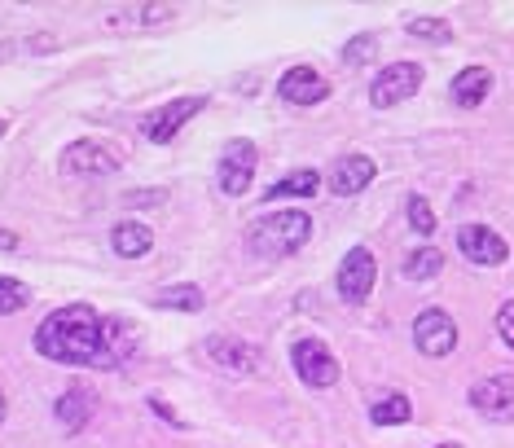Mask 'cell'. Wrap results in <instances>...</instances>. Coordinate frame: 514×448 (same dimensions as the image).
Returning <instances> with one entry per match:
<instances>
[{
  "label": "cell",
  "mask_w": 514,
  "mask_h": 448,
  "mask_svg": "<svg viewBox=\"0 0 514 448\" xmlns=\"http://www.w3.org/2000/svg\"><path fill=\"white\" fill-rule=\"evenodd\" d=\"M317 189H321V176L312 172V167H295V172L282 176L277 185H268L264 198H268V203H277V198H312Z\"/></svg>",
  "instance_id": "cell-17"
},
{
  "label": "cell",
  "mask_w": 514,
  "mask_h": 448,
  "mask_svg": "<svg viewBox=\"0 0 514 448\" xmlns=\"http://www.w3.org/2000/svg\"><path fill=\"white\" fill-rule=\"evenodd\" d=\"M312 238V216L308 211H273V216L255 220L247 242L255 255L264 260H286V255L304 251V242Z\"/></svg>",
  "instance_id": "cell-2"
},
{
  "label": "cell",
  "mask_w": 514,
  "mask_h": 448,
  "mask_svg": "<svg viewBox=\"0 0 514 448\" xmlns=\"http://www.w3.org/2000/svg\"><path fill=\"white\" fill-rule=\"evenodd\" d=\"M440 448H462V444H440Z\"/></svg>",
  "instance_id": "cell-33"
},
{
  "label": "cell",
  "mask_w": 514,
  "mask_h": 448,
  "mask_svg": "<svg viewBox=\"0 0 514 448\" xmlns=\"http://www.w3.org/2000/svg\"><path fill=\"white\" fill-rule=\"evenodd\" d=\"M277 97L290 106H317L330 97V80L312 66H290V71L277 80Z\"/></svg>",
  "instance_id": "cell-11"
},
{
  "label": "cell",
  "mask_w": 514,
  "mask_h": 448,
  "mask_svg": "<svg viewBox=\"0 0 514 448\" xmlns=\"http://www.w3.org/2000/svg\"><path fill=\"white\" fill-rule=\"evenodd\" d=\"M141 343V330L119 317H102L88 304H66L40 321L36 352L58 365H84V369H119L132 361Z\"/></svg>",
  "instance_id": "cell-1"
},
{
  "label": "cell",
  "mask_w": 514,
  "mask_h": 448,
  "mask_svg": "<svg viewBox=\"0 0 514 448\" xmlns=\"http://www.w3.org/2000/svg\"><path fill=\"white\" fill-rule=\"evenodd\" d=\"M154 308H172V312H203L207 308V295L198 290L194 282H181V286H167L154 295Z\"/></svg>",
  "instance_id": "cell-18"
},
{
  "label": "cell",
  "mask_w": 514,
  "mask_h": 448,
  "mask_svg": "<svg viewBox=\"0 0 514 448\" xmlns=\"http://www.w3.org/2000/svg\"><path fill=\"white\" fill-rule=\"evenodd\" d=\"M110 246H115V255H124V260H141V255L154 251V233L137 220H124L110 229Z\"/></svg>",
  "instance_id": "cell-15"
},
{
  "label": "cell",
  "mask_w": 514,
  "mask_h": 448,
  "mask_svg": "<svg viewBox=\"0 0 514 448\" xmlns=\"http://www.w3.org/2000/svg\"><path fill=\"white\" fill-rule=\"evenodd\" d=\"M457 251L479 268H497V264H506L510 246L497 229H488V224H462V229H457Z\"/></svg>",
  "instance_id": "cell-8"
},
{
  "label": "cell",
  "mask_w": 514,
  "mask_h": 448,
  "mask_svg": "<svg viewBox=\"0 0 514 448\" xmlns=\"http://www.w3.org/2000/svg\"><path fill=\"white\" fill-rule=\"evenodd\" d=\"M31 304V286L18 282V277H0V317H14Z\"/></svg>",
  "instance_id": "cell-22"
},
{
  "label": "cell",
  "mask_w": 514,
  "mask_h": 448,
  "mask_svg": "<svg viewBox=\"0 0 514 448\" xmlns=\"http://www.w3.org/2000/svg\"><path fill=\"white\" fill-rule=\"evenodd\" d=\"M203 347H207L211 361L233 369V374H255V369H260V352H255L247 339H233V334H211Z\"/></svg>",
  "instance_id": "cell-14"
},
{
  "label": "cell",
  "mask_w": 514,
  "mask_h": 448,
  "mask_svg": "<svg viewBox=\"0 0 514 448\" xmlns=\"http://www.w3.org/2000/svg\"><path fill=\"white\" fill-rule=\"evenodd\" d=\"M471 405L493 422H514V374H493L471 387Z\"/></svg>",
  "instance_id": "cell-12"
},
{
  "label": "cell",
  "mask_w": 514,
  "mask_h": 448,
  "mask_svg": "<svg viewBox=\"0 0 514 448\" xmlns=\"http://www.w3.org/2000/svg\"><path fill=\"white\" fill-rule=\"evenodd\" d=\"M370 418L378 422V427H405V422L413 418V405H409V396H387L370 409Z\"/></svg>",
  "instance_id": "cell-21"
},
{
  "label": "cell",
  "mask_w": 514,
  "mask_h": 448,
  "mask_svg": "<svg viewBox=\"0 0 514 448\" xmlns=\"http://www.w3.org/2000/svg\"><path fill=\"white\" fill-rule=\"evenodd\" d=\"M440 268H444V255L435 246H418L405 260V277L409 282H431V277H440Z\"/></svg>",
  "instance_id": "cell-20"
},
{
  "label": "cell",
  "mask_w": 514,
  "mask_h": 448,
  "mask_svg": "<svg viewBox=\"0 0 514 448\" xmlns=\"http://www.w3.org/2000/svg\"><path fill=\"white\" fill-rule=\"evenodd\" d=\"M374 49H378V36H356V40H348V49H343V62L348 66H361V62H370L374 58Z\"/></svg>",
  "instance_id": "cell-25"
},
{
  "label": "cell",
  "mask_w": 514,
  "mask_h": 448,
  "mask_svg": "<svg viewBox=\"0 0 514 448\" xmlns=\"http://www.w3.org/2000/svg\"><path fill=\"white\" fill-rule=\"evenodd\" d=\"M413 343L422 356H449L457 347V321L444 308H427L413 321Z\"/></svg>",
  "instance_id": "cell-9"
},
{
  "label": "cell",
  "mask_w": 514,
  "mask_h": 448,
  "mask_svg": "<svg viewBox=\"0 0 514 448\" xmlns=\"http://www.w3.org/2000/svg\"><path fill=\"white\" fill-rule=\"evenodd\" d=\"M150 405H154V413H163V422H172V427H185V422H181V418H176V413H172V409H167V405H163V400H150Z\"/></svg>",
  "instance_id": "cell-29"
},
{
  "label": "cell",
  "mask_w": 514,
  "mask_h": 448,
  "mask_svg": "<svg viewBox=\"0 0 514 448\" xmlns=\"http://www.w3.org/2000/svg\"><path fill=\"white\" fill-rule=\"evenodd\" d=\"M497 334H501V343L514 352V299L510 304H501V312H497Z\"/></svg>",
  "instance_id": "cell-26"
},
{
  "label": "cell",
  "mask_w": 514,
  "mask_h": 448,
  "mask_svg": "<svg viewBox=\"0 0 514 448\" xmlns=\"http://www.w3.org/2000/svg\"><path fill=\"white\" fill-rule=\"evenodd\" d=\"M0 251H18V233L14 229H0Z\"/></svg>",
  "instance_id": "cell-30"
},
{
  "label": "cell",
  "mask_w": 514,
  "mask_h": 448,
  "mask_svg": "<svg viewBox=\"0 0 514 448\" xmlns=\"http://www.w3.org/2000/svg\"><path fill=\"white\" fill-rule=\"evenodd\" d=\"M0 422H5V391H0Z\"/></svg>",
  "instance_id": "cell-31"
},
{
  "label": "cell",
  "mask_w": 514,
  "mask_h": 448,
  "mask_svg": "<svg viewBox=\"0 0 514 448\" xmlns=\"http://www.w3.org/2000/svg\"><path fill=\"white\" fill-rule=\"evenodd\" d=\"M409 224H413V233H418V238H431L435 233V211H431V203L422 194H409Z\"/></svg>",
  "instance_id": "cell-23"
},
{
  "label": "cell",
  "mask_w": 514,
  "mask_h": 448,
  "mask_svg": "<svg viewBox=\"0 0 514 448\" xmlns=\"http://www.w3.org/2000/svg\"><path fill=\"white\" fill-rule=\"evenodd\" d=\"M290 361H295V374L304 378L308 387L326 391L339 383V361L330 356V347L321 339H299L295 347H290Z\"/></svg>",
  "instance_id": "cell-5"
},
{
  "label": "cell",
  "mask_w": 514,
  "mask_h": 448,
  "mask_svg": "<svg viewBox=\"0 0 514 448\" xmlns=\"http://www.w3.org/2000/svg\"><path fill=\"white\" fill-rule=\"evenodd\" d=\"M255 167H260V150H255V141L238 137V141H229L225 150H220L216 181H220V189H225V194L242 198V194L251 189V181H255Z\"/></svg>",
  "instance_id": "cell-3"
},
{
  "label": "cell",
  "mask_w": 514,
  "mask_h": 448,
  "mask_svg": "<svg viewBox=\"0 0 514 448\" xmlns=\"http://www.w3.org/2000/svg\"><path fill=\"white\" fill-rule=\"evenodd\" d=\"M5 128H9V123H5V119H0V137H5Z\"/></svg>",
  "instance_id": "cell-32"
},
{
  "label": "cell",
  "mask_w": 514,
  "mask_h": 448,
  "mask_svg": "<svg viewBox=\"0 0 514 448\" xmlns=\"http://www.w3.org/2000/svg\"><path fill=\"white\" fill-rule=\"evenodd\" d=\"M124 203H132V207H150V203H167V194H163V189H132Z\"/></svg>",
  "instance_id": "cell-27"
},
{
  "label": "cell",
  "mask_w": 514,
  "mask_h": 448,
  "mask_svg": "<svg viewBox=\"0 0 514 448\" xmlns=\"http://www.w3.org/2000/svg\"><path fill=\"white\" fill-rule=\"evenodd\" d=\"M141 14H145V22H167V18H176V9L172 5H145Z\"/></svg>",
  "instance_id": "cell-28"
},
{
  "label": "cell",
  "mask_w": 514,
  "mask_h": 448,
  "mask_svg": "<svg viewBox=\"0 0 514 448\" xmlns=\"http://www.w3.org/2000/svg\"><path fill=\"white\" fill-rule=\"evenodd\" d=\"M409 36L431 40V44H449L453 40V27H449V22H440V18H413L409 22Z\"/></svg>",
  "instance_id": "cell-24"
},
{
  "label": "cell",
  "mask_w": 514,
  "mask_h": 448,
  "mask_svg": "<svg viewBox=\"0 0 514 448\" xmlns=\"http://www.w3.org/2000/svg\"><path fill=\"white\" fill-rule=\"evenodd\" d=\"M207 110V97H176V102H167V106H159V110H150V115L141 119V132L150 137L154 145H167L176 137V132L185 128L194 115H203Z\"/></svg>",
  "instance_id": "cell-6"
},
{
  "label": "cell",
  "mask_w": 514,
  "mask_h": 448,
  "mask_svg": "<svg viewBox=\"0 0 514 448\" xmlns=\"http://www.w3.org/2000/svg\"><path fill=\"white\" fill-rule=\"evenodd\" d=\"M53 413H58V422L66 431H80L88 418H93V396L88 391H66V396L53 405Z\"/></svg>",
  "instance_id": "cell-19"
},
{
  "label": "cell",
  "mask_w": 514,
  "mask_h": 448,
  "mask_svg": "<svg viewBox=\"0 0 514 448\" xmlns=\"http://www.w3.org/2000/svg\"><path fill=\"white\" fill-rule=\"evenodd\" d=\"M374 176H378V167L370 154H343V159L330 167V189L339 198H352V194H361L365 185H374Z\"/></svg>",
  "instance_id": "cell-13"
},
{
  "label": "cell",
  "mask_w": 514,
  "mask_h": 448,
  "mask_svg": "<svg viewBox=\"0 0 514 448\" xmlns=\"http://www.w3.org/2000/svg\"><path fill=\"white\" fill-rule=\"evenodd\" d=\"M62 172H71V176H110V172H119V154L110 150V145L102 141H75V145H66L62 150Z\"/></svg>",
  "instance_id": "cell-10"
},
{
  "label": "cell",
  "mask_w": 514,
  "mask_h": 448,
  "mask_svg": "<svg viewBox=\"0 0 514 448\" xmlns=\"http://www.w3.org/2000/svg\"><path fill=\"white\" fill-rule=\"evenodd\" d=\"M418 88H422V66H418V62H396V66H383V71L374 75L370 102H374L378 110H387V106L409 102Z\"/></svg>",
  "instance_id": "cell-4"
},
{
  "label": "cell",
  "mask_w": 514,
  "mask_h": 448,
  "mask_svg": "<svg viewBox=\"0 0 514 448\" xmlns=\"http://www.w3.org/2000/svg\"><path fill=\"white\" fill-rule=\"evenodd\" d=\"M488 88H493V71L488 66H466L462 75H453V102L457 106H479L488 97Z\"/></svg>",
  "instance_id": "cell-16"
},
{
  "label": "cell",
  "mask_w": 514,
  "mask_h": 448,
  "mask_svg": "<svg viewBox=\"0 0 514 448\" xmlns=\"http://www.w3.org/2000/svg\"><path fill=\"white\" fill-rule=\"evenodd\" d=\"M374 277H378V264H374L370 246H352V251L343 255V264H339V295H343V304L361 308L365 299H370V290H374Z\"/></svg>",
  "instance_id": "cell-7"
}]
</instances>
